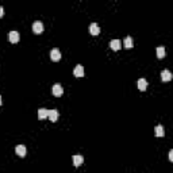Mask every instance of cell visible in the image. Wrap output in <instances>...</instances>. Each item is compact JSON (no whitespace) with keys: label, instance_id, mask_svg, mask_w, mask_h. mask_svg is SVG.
Instances as JSON below:
<instances>
[{"label":"cell","instance_id":"1","mask_svg":"<svg viewBox=\"0 0 173 173\" xmlns=\"http://www.w3.org/2000/svg\"><path fill=\"white\" fill-rule=\"evenodd\" d=\"M8 39H10L11 43H18L20 39V35L18 31H10L8 32Z\"/></svg>","mask_w":173,"mask_h":173},{"label":"cell","instance_id":"2","mask_svg":"<svg viewBox=\"0 0 173 173\" xmlns=\"http://www.w3.org/2000/svg\"><path fill=\"white\" fill-rule=\"evenodd\" d=\"M32 31L35 32V34H41V32H43V23L39 22V20L34 22L32 23Z\"/></svg>","mask_w":173,"mask_h":173},{"label":"cell","instance_id":"3","mask_svg":"<svg viewBox=\"0 0 173 173\" xmlns=\"http://www.w3.org/2000/svg\"><path fill=\"white\" fill-rule=\"evenodd\" d=\"M50 58H51V61H60V60H61V53H60V50H58L57 48H56V49H51Z\"/></svg>","mask_w":173,"mask_h":173},{"label":"cell","instance_id":"4","mask_svg":"<svg viewBox=\"0 0 173 173\" xmlns=\"http://www.w3.org/2000/svg\"><path fill=\"white\" fill-rule=\"evenodd\" d=\"M51 92H53V95H54V96H61L62 93H64V89H62L61 84H54V85H53V88H51Z\"/></svg>","mask_w":173,"mask_h":173},{"label":"cell","instance_id":"5","mask_svg":"<svg viewBox=\"0 0 173 173\" xmlns=\"http://www.w3.org/2000/svg\"><path fill=\"white\" fill-rule=\"evenodd\" d=\"M110 46H111V49H112V50L118 51L119 49L122 48V42L119 41V39H112V41L110 42Z\"/></svg>","mask_w":173,"mask_h":173},{"label":"cell","instance_id":"6","mask_svg":"<svg viewBox=\"0 0 173 173\" xmlns=\"http://www.w3.org/2000/svg\"><path fill=\"white\" fill-rule=\"evenodd\" d=\"M89 32L92 34V35H99V34H100V27L97 26V23H91Z\"/></svg>","mask_w":173,"mask_h":173},{"label":"cell","instance_id":"7","mask_svg":"<svg viewBox=\"0 0 173 173\" xmlns=\"http://www.w3.org/2000/svg\"><path fill=\"white\" fill-rule=\"evenodd\" d=\"M15 151H16V154H18V156H20V157H25L26 153H27L25 145H18V146L15 148Z\"/></svg>","mask_w":173,"mask_h":173},{"label":"cell","instance_id":"8","mask_svg":"<svg viewBox=\"0 0 173 173\" xmlns=\"http://www.w3.org/2000/svg\"><path fill=\"white\" fill-rule=\"evenodd\" d=\"M161 80L162 81H170L172 80V73H170V71L165 69V71L161 72Z\"/></svg>","mask_w":173,"mask_h":173},{"label":"cell","instance_id":"9","mask_svg":"<svg viewBox=\"0 0 173 173\" xmlns=\"http://www.w3.org/2000/svg\"><path fill=\"white\" fill-rule=\"evenodd\" d=\"M154 134H156V137H164V135H165V128H164V126L162 125L156 126V128H154Z\"/></svg>","mask_w":173,"mask_h":173},{"label":"cell","instance_id":"10","mask_svg":"<svg viewBox=\"0 0 173 173\" xmlns=\"http://www.w3.org/2000/svg\"><path fill=\"white\" fill-rule=\"evenodd\" d=\"M48 118L50 119L51 122H57V119H58V111H57V110H49Z\"/></svg>","mask_w":173,"mask_h":173},{"label":"cell","instance_id":"11","mask_svg":"<svg viewBox=\"0 0 173 173\" xmlns=\"http://www.w3.org/2000/svg\"><path fill=\"white\" fill-rule=\"evenodd\" d=\"M73 74L76 77H83L84 76V68L81 66V65H77V66L73 69Z\"/></svg>","mask_w":173,"mask_h":173},{"label":"cell","instance_id":"12","mask_svg":"<svg viewBox=\"0 0 173 173\" xmlns=\"http://www.w3.org/2000/svg\"><path fill=\"white\" fill-rule=\"evenodd\" d=\"M49 115V110L46 108H39L38 110V119H41V120H43V119H46Z\"/></svg>","mask_w":173,"mask_h":173},{"label":"cell","instance_id":"13","mask_svg":"<svg viewBox=\"0 0 173 173\" xmlns=\"http://www.w3.org/2000/svg\"><path fill=\"white\" fill-rule=\"evenodd\" d=\"M72 160H73V165H74V167H80L81 164L84 162V157H83V156H73V157H72Z\"/></svg>","mask_w":173,"mask_h":173},{"label":"cell","instance_id":"14","mask_svg":"<svg viewBox=\"0 0 173 173\" xmlns=\"http://www.w3.org/2000/svg\"><path fill=\"white\" fill-rule=\"evenodd\" d=\"M122 43H123V46H125L126 49H131L133 46H134V43H133V38H131V37H126V38H125V41H123Z\"/></svg>","mask_w":173,"mask_h":173},{"label":"cell","instance_id":"15","mask_svg":"<svg viewBox=\"0 0 173 173\" xmlns=\"http://www.w3.org/2000/svg\"><path fill=\"white\" fill-rule=\"evenodd\" d=\"M146 86H148V81L145 80V79H139L138 80V88H139V91H145Z\"/></svg>","mask_w":173,"mask_h":173},{"label":"cell","instance_id":"16","mask_svg":"<svg viewBox=\"0 0 173 173\" xmlns=\"http://www.w3.org/2000/svg\"><path fill=\"white\" fill-rule=\"evenodd\" d=\"M157 57L158 58H164V57H165V48H164V46L157 48Z\"/></svg>","mask_w":173,"mask_h":173},{"label":"cell","instance_id":"17","mask_svg":"<svg viewBox=\"0 0 173 173\" xmlns=\"http://www.w3.org/2000/svg\"><path fill=\"white\" fill-rule=\"evenodd\" d=\"M4 15V8L1 6H0V18H1V16Z\"/></svg>","mask_w":173,"mask_h":173},{"label":"cell","instance_id":"18","mask_svg":"<svg viewBox=\"0 0 173 173\" xmlns=\"http://www.w3.org/2000/svg\"><path fill=\"white\" fill-rule=\"evenodd\" d=\"M169 160H170V161H173V150H170V151H169Z\"/></svg>","mask_w":173,"mask_h":173},{"label":"cell","instance_id":"19","mask_svg":"<svg viewBox=\"0 0 173 173\" xmlns=\"http://www.w3.org/2000/svg\"><path fill=\"white\" fill-rule=\"evenodd\" d=\"M0 106H1V96H0Z\"/></svg>","mask_w":173,"mask_h":173}]
</instances>
